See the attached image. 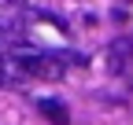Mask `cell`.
<instances>
[{"mask_svg": "<svg viewBox=\"0 0 133 125\" xmlns=\"http://www.w3.org/2000/svg\"><path fill=\"white\" fill-rule=\"evenodd\" d=\"M129 62H133V41L122 37V41H115V44H111V52H107V66H111L115 74H122Z\"/></svg>", "mask_w": 133, "mask_h": 125, "instance_id": "cell-1", "label": "cell"}, {"mask_svg": "<svg viewBox=\"0 0 133 125\" xmlns=\"http://www.w3.org/2000/svg\"><path fill=\"white\" fill-rule=\"evenodd\" d=\"M37 107H41V114L52 121V125H66V121H70V111H66L63 99H41Z\"/></svg>", "mask_w": 133, "mask_h": 125, "instance_id": "cell-2", "label": "cell"}, {"mask_svg": "<svg viewBox=\"0 0 133 125\" xmlns=\"http://www.w3.org/2000/svg\"><path fill=\"white\" fill-rule=\"evenodd\" d=\"M15 4H19V0H0V7H15Z\"/></svg>", "mask_w": 133, "mask_h": 125, "instance_id": "cell-3", "label": "cell"}]
</instances>
